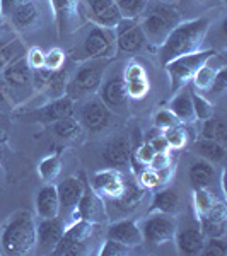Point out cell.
<instances>
[{
    "label": "cell",
    "instance_id": "obj_25",
    "mask_svg": "<svg viewBox=\"0 0 227 256\" xmlns=\"http://www.w3.org/2000/svg\"><path fill=\"white\" fill-rule=\"evenodd\" d=\"M188 176L190 183L195 188H208L216 180V168H214L212 162L200 158L190 166Z\"/></svg>",
    "mask_w": 227,
    "mask_h": 256
},
{
    "label": "cell",
    "instance_id": "obj_23",
    "mask_svg": "<svg viewBox=\"0 0 227 256\" xmlns=\"http://www.w3.org/2000/svg\"><path fill=\"white\" fill-rule=\"evenodd\" d=\"M116 50L122 53H137L140 52L144 46L147 44L146 34L142 31V26H140V20L135 24L134 28H130L128 31L122 32L120 36H116Z\"/></svg>",
    "mask_w": 227,
    "mask_h": 256
},
{
    "label": "cell",
    "instance_id": "obj_40",
    "mask_svg": "<svg viewBox=\"0 0 227 256\" xmlns=\"http://www.w3.org/2000/svg\"><path fill=\"white\" fill-rule=\"evenodd\" d=\"M204 256H226L227 254V242L224 238H207L205 246L202 250Z\"/></svg>",
    "mask_w": 227,
    "mask_h": 256
},
{
    "label": "cell",
    "instance_id": "obj_47",
    "mask_svg": "<svg viewBox=\"0 0 227 256\" xmlns=\"http://www.w3.org/2000/svg\"><path fill=\"white\" fill-rule=\"evenodd\" d=\"M14 101H12L9 89H7L6 82L0 77V113H9V111L14 110Z\"/></svg>",
    "mask_w": 227,
    "mask_h": 256
},
{
    "label": "cell",
    "instance_id": "obj_28",
    "mask_svg": "<svg viewBox=\"0 0 227 256\" xmlns=\"http://www.w3.org/2000/svg\"><path fill=\"white\" fill-rule=\"evenodd\" d=\"M144 195H146V188L144 186L126 183L123 193L118 198H114L113 202H114V205H116V210H120V212H125V214H130V212H134L140 204H142Z\"/></svg>",
    "mask_w": 227,
    "mask_h": 256
},
{
    "label": "cell",
    "instance_id": "obj_19",
    "mask_svg": "<svg viewBox=\"0 0 227 256\" xmlns=\"http://www.w3.org/2000/svg\"><path fill=\"white\" fill-rule=\"evenodd\" d=\"M74 111H76V101L64 94L60 98L50 99L46 104L41 106L38 110V116L46 123H55L58 120L74 116Z\"/></svg>",
    "mask_w": 227,
    "mask_h": 256
},
{
    "label": "cell",
    "instance_id": "obj_3",
    "mask_svg": "<svg viewBox=\"0 0 227 256\" xmlns=\"http://www.w3.org/2000/svg\"><path fill=\"white\" fill-rule=\"evenodd\" d=\"M180 22V12L172 4L158 2L146 10L140 18V26L146 34V40L152 46H160L172 28Z\"/></svg>",
    "mask_w": 227,
    "mask_h": 256
},
{
    "label": "cell",
    "instance_id": "obj_9",
    "mask_svg": "<svg viewBox=\"0 0 227 256\" xmlns=\"http://www.w3.org/2000/svg\"><path fill=\"white\" fill-rule=\"evenodd\" d=\"M80 10H84L94 26L106 30H114L122 19V14L113 0H80Z\"/></svg>",
    "mask_w": 227,
    "mask_h": 256
},
{
    "label": "cell",
    "instance_id": "obj_34",
    "mask_svg": "<svg viewBox=\"0 0 227 256\" xmlns=\"http://www.w3.org/2000/svg\"><path fill=\"white\" fill-rule=\"evenodd\" d=\"M192 104H193V113H195V120H207L210 116H214V104L208 101L207 98L202 92H196V90H192Z\"/></svg>",
    "mask_w": 227,
    "mask_h": 256
},
{
    "label": "cell",
    "instance_id": "obj_18",
    "mask_svg": "<svg viewBox=\"0 0 227 256\" xmlns=\"http://www.w3.org/2000/svg\"><path fill=\"white\" fill-rule=\"evenodd\" d=\"M36 216L40 218H55L60 216V200L56 184L44 183L36 193Z\"/></svg>",
    "mask_w": 227,
    "mask_h": 256
},
{
    "label": "cell",
    "instance_id": "obj_52",
    "mask_svg": "<svg viewBox=\"0 0 227 256\" xmlns=\"http://www.w3.org/2000/svg\"><path fill=\"white\" fill-rule=\"evenodd\" d=\"M14 38H16L14 34H10L9 31L2 30V26H0V48H4L6 44H9Z\"/></svg>",
    "mask_w": 227,
    "mask_h": 256
},
{
    "label": "cell",
    "instance_id": "obj_1",
    "mask_svg": "<svg viewBox=\"0 0 227 256\" xmlns=\"http://www.w3.org/2000/svg\"><path fill=\"white\" fill-rule=\"evenodd\" d=\"M208 28L210 18H205V16L190 20H180L158 50L160 64L164 65L181 55H188V53L202 50Z\"/></svg>",
    "mask_w": 227,
    "mask_h": 256
},
{
    "label": "cell",
    "instance_id": "obj_39",
    "mask_svg": "<svg viewBox=\"0 0 227 256\" xmlns=\"http://www.w3.org/2000/svg\"><path fill=\"white\" fill-rule=\"evenodd\" d=\"M65 60H67V53L62 48H52L50 52L44 53V67L53 70V72L64 68Z\"/></svg>",
    "mask_w": 227,
    "mask_h": 256
},
{
    "label": "cell",
    "instance_id": "obj_31",
    "mask_svg": "<svg viewBox=\"0 0 227 256\" xmlns=\"http://www.w3.org/2000/svg\"><path fill=\"white\" fill-rule=\"evenodd\" d=\"M202 137L204 138H210L216 140V142L226 146L227 144V128H226V122L218 116H210L207 120L202 122Z\"/></svg>",
    "mask_w": 227,
    "mask_h": 256
},
{
    "label": "cell",
    "instance_id": "obj_30",
    "mask_svg": "<svg viewBox=\"0 0 227 256\" xmlns=\"http://www.w3.org/2000/svg\"><path fill=\"white\" fill-rule=\"evenodd\" d=\"M53 132L55 135L62 140H79L84 134V126L80 125V122L74 116L58 120L53 123Z\"/></svg>",
    "mask_w": 227,
    "mask_h": 256
},
{
    "label": "cell",
    "instance_id": "obj_53",
    "mask_svg": "<svg viewBox=\"0 0 227 256\" xmlns=\"http://www.w3.org/2000/svg\"><path fill=\"white\" fill-rule=\"evenodd\" d=\"M7 140H9V135H7L6 132L2 130V128H0V148H2L4 146H6Z\"/></svg>",
    "mask_w": 227,
    "mask_h": 256
},
{
    "label": "cell",
    "instance_id": "obj_8",
    "mask_svg": "<svg viewBox=\"0 0 227 256\" xmlns=\"http://www.w3.org/2000/svg\"><path fill=\"white\" fill-rule=\"evenodd\" d=\"M116 36L113 30L90 26L84 38V53L89 58H110L116 52Z\"/></svg>",
    "mask_w": 227,
    "mask_h": 256
},
{
    "label": "cell",
    "instance_id": "obj_49",
    "mask_svg": "<svg viewBox=\"0 0 227 256\" xmlns=\"http://www.w3.org/2000/svg\"><path fill=\"white\" fill-rule=\"evenodd\" d=\"M154 154H156V150L150 147V144H142L137 150H135V159H137V162L142 164L144 168L148 166V162L152 160V158H154Z\"/></svg>",
    "mask_w": 227,
    "mask_h": 256
},
{
    "label": "cell",
    "instance_id": "obj_50",
    "mask_svg": "<svg viewBox=\"0 0 227 256\" xmlns=\"http://www.w3.org/2000/svg\"><path fill=\"white\" fill-rule=\"evenodd\" d=\"M28 0H0V14L4 19H9L12 16V12L18 9L19 6H22Z\"/></svg>",
    "mask_w": 227,
    "mask_h": 256
},
{
    "label": "cell",
    "instance_id": "obj_26",
    "mask_svg": "<svg viewBox=\"0 0 227 256\" xmlns=\"http://www.w3.org/2000/svg\"><path fill=\"white\" fill-rule=\"evenodd\" d=\"M193 152H195L196 156H200L202 159L208 160V162H212V164H220V162H224V159H226V146L216 142V140L204 138V137L195 140V144H193Z\"/></svg>",
    "mask_w": 227,
    "mask_h": 256
},
{
    "label": "cell",
    "instance_id": "obj_11",
    "mask_svg": "<svg viewBox=\"0 0 227 256\" xmlns=\"http://www.w3.org/2000/svg\"><path fill=\"white\" fill-rule=\"evenodd\" d=\"M125 176L122 174L120 169L114 168H108L102 169V171H98L96 174L90 180V188L96 195L102 196V198H110V200H114L123 193L125 190Z\"/></svg>",
    "mask_w": 227,
    "mask_h": 256
},
{
    "label": "cell",
    "instance_id": "obj_51",
    "mask_svg": "<svg viewBox=\"0 0 227 256\" xmlns=\"http://www.w3.org/2000/svg\"><path fill=\"white\" fill-rule=\"evenodd\" d=\"M148 144H150V147L154 148L156 152H169V150H171V148H169V144H168L166 137H164V134L156 135V137H150Z\"/></svg>",
    "mask_w": 227,
    "mask_h": 256
},
{
    "label": "cell",
    "instance_id": "obj_2",
    "mask_svg": "<svg viewBox=\"0 0 227 256\" xmlns=\"http://www.w3.org/2000/svg\"><path fill=\"white\" fill-rule=\"evenodd\" d=\"M0 246L10 256L30 254L36 250V220L30 210H18L7 218L0 232Z\"/></svg>",
    "mask_w": 227,
    "mask_h": 256
},
{
    "label": "cell",
    "instance_id": "obj_33",
    "mask_svg": "<svg viewBox=\"0 0 227 256\" xmlns=\"http://www.w3.org/2000/svg\"><path fill=\"white\" fill-rule=\"evenodd\" d=\"M122 18L140 19L148 9V0H113Z\"/></svg>",
    "mask_w": 227,
    "mask_h": 256
},
{
    "label": "cell",
    "instance_id": "obj_41",
    "mask_svg": "<svg viewBox=\"0 0 227 256\" xmlns=\"http://www.w3.org/2000/svg\"><path fill=\"white\" fill-rule=\"evenodd\" d=\"M132 250L126 246H123L122 242L113 241V239L106 238V241L101 244V250H99V254L101 256H125L130 254Z\"/></svg>",
    "mask_w": 227,
    "mask_h": 256
},
{
    "label": "cell",
    "instance_id": "obj_56",
    "mask_svg": "<svg viewBox=\"0 0 227 256\" xmlns=\"http://www.w3.org/2000/svg\"><path fill=\"white\" fill-rule=\"evenodd\" d=\"M224 2H226V0H224Z\"/></svg>",
    "mask_w": 227,
    "mask_h": 256
},
{
    "label": "cell",
    "instance_id": "obj_46",
    "mask_svg": "<svg viewBox=\"0 0 227 256\" xmlns=\"http://www.w3.org/2000/svg\"><path fill=\"white\" fill-rule=\"evenodd\" d=\"M24 58H26L28 65H30L31 70L44 67V52L41 48H38V46L28 50V53H26V56H24Z\"/></svg>",
    "mask_w": 227,
    "mask_h": 256
},
{
    "label": "cell",
    "instance_id": "obj_13",
    "mask_svg": "<svg viewBox=\"0 0 227 256\" xmlns=\"http://www.w3.org/2000/svg\"><path fill=\"white\" fill-rule=\"evenodd\" d=\"M65 224L58 217L41 218L36 224V251L38 253H52L64 236Z\"/></svg>",
    "mask_w": 227,
    "mask_h": 256
},
{
    "label": "cell",
    "instance_id": "obj_5",
    "mask_svg": "<svg viewBox=\"0 0 227 256\" xmlns=\"http://www.w3.org/2000/svg\"><path fill=\"white\" fill-rule=\"evenodd\" d=\"M216 50H198V52L188 53V55H181L178 58L164 64L166 74L171 82V90H180L181 88L188 84L192 80V77L195 76V72L202 65L207 62L210 56L216 55Z\"/></svg>",
    "mask_w": 227,
    "mask_h": 256
},
{
    "label": "cell",
    "instance_id": "obj_20",
    "mask_svg": "<svg viewBox=\"0 0 227 256\" xmlns=\"http://www.w3.org/2000/svg\"><path fill=\"white\" fill-rule=\"evenodd\" d=\"M102 158L111 168L123 169L132 162V146L128 138L118 137L110 140L102 148Z\"/></svg>",
    "mask_w": 227,
    "mask_h": 256
},
{
    "label": "cell",
    "instance_id": "obj_36",
    "mask_svg": "<svg viewBox=\"0 0 227 256\" xmlns=\"http://www.w3.org/2000/svg\"><path fill=\"white\" fill-rule=\"evenodd\" d=\"M214 202H216V196L207 188H195V192H193V208H195L196 218L204 216L214 205Z\"/></svg>",
    "mask_w": 227,
    "mask_h": 256
},
{
    "label": "cell",
    "instance_id": "obj_45",
    "mask_svg": "<svg viewBox=\"0 0 227 256\" xmlns=\"http://www.w3.org/2000/svg\"><path fill=\"white\" fill-rule=\"evenodd\" d=\"M227 89V68L226 67H220L216 76V79H214V84L212 88H210V90L207 94H210V96H222V94L226 92Z\"/></svg>",
    "mask_w": 227,
    "mask_h": 256
},
{
    "label": "cell",
    "instance_id": "obj_4",
    "mask_svg": "<svg viewBox=\"0 0 227 256\" xmlns=\"http://www.w3.org/2000/svg\"><path fill=\"white\" fill-rule=\"evenodd\" d=\"M106 65L108 58H90L89 62L82 64L72 76L68 77L67 84V96L76 101L77 98L96 94L104 80Z\"/></svg>",
    "mask_w": 227,
    "mask_h": 256
},
{
    "label": "cell",
    "instance_id": "obj_15",
    "mask_svg": "<svg viewBox=\"0 0 227 256\" xmlns=\"http://www.w3.org/2000/svg\"><path fill=\"white\" fill-rule=\"evenodd\" d=\"M202 232L205 238H226L227 232V207L224 202H214V205L202 217H198Z\"/></svg>",
    "mask_w": 227,
    "mask_h": 256
},
{
    "label": "cell",
    "instance_id": "obj_44",
    "mask_svg": "<svg viewBox=\"0 0 227 256\" xmlns=\"http://www.w3.org/2000/svg\"><path fill=\"white\" fill-rule=\"evenodd\" d=\"M123 80H137V79H146L147 77V70L142 64L138 62H128V65L125 67V72H123Z\"/></svg>",
    "mask_w": 227,
    "mask_h": 256
},
{
    "label": "cell",
    "instance_id": "obj_16",
    "mask_svg": "<svg viewBox=\"0 0 227 256\" xmlns=\"http://www.w3.org/2000/svg\"><path fill=\"white\" fill-rule=\"evenodd\" d=\"M56 192L60 200V214L64 212L65 216H70L72 210H76L79 205L80 196L84 193V183L80 181V178L68 176L56 184Z\"/></svg>",
    "mask_w": 227,
    "mask_h": 256
},
{
    "label": "cell",
    "instance_id": "obj_32",
    "mask_svg": "<svg viewBox=\"0 0 227 256\" xmlns=\"http://www.w3.org/2000/svg\"><path fill=\"white\" fill-rule=\"evenodd\" d=\"M60 171H62L60 154L48 156V158H44L38 164V174L43 183H53L60 176Z\"/></svg>",
    "mask_w": 227,
    "mask_h": 256
},
{
    "label": "cell",
    "instance_id": "obj_54",
    "mask_svg": "<svg viewBox=\"0 0 227 256\" xmlns=\"http://www.w3.org/2000/svg\"><path fill=\"white\" fill-rule=\"evenodd\" d=\"M186 2H205V0H186Z\"/></svg>",
    "mask_w": 227,
    "mask_h": 256
},
{
    "label": "cell",
    "instance_id": "obj_55",
    "mask_svg": "<svg viewBox=\"0 0 227 256\" xmlns=\"http://www.w3.org/2000/svg\"><path fill=\"white\" fill-rule=\"evenodd\" d=\"M2 22H4V18H2V14H0V26H2Z\"/></svg>",
    "mask_w": 227,
    "mask_h": 256
},
{
    "label": "cell",
    "instance_id": "obj_24",
    "mask_svg": "<svg viewBox=\"0 0 227 256\" xmlns=\"http://www.w3.org/2000/svg\"><path fill=\"white\" fill-rule=\"evenodd\" d=\"M50 2H52L60 31L68 28L74 20H77V16L80 12V0H50Z\"/></svg>",
    "mask_w": 227,
    "mask_h": 256
},
{
    "label": "cell",
    "instance_id": "obj_14",
    "mask_svg": "<svg viewBox=\"0 0 227 256\" xmlns=\"http://www.w3.org/2000/svg\"><path fill=\"white\" fill-rule=\"evenodd\" d=\"M106 238L122 242L123 246L130 248V250L144 244L142 230H140L138 220H135V218H122V220L110 224L106 229Z\"/></svg>",
    "mask_w": 227,
    "mask_h": 256
},
{
    "label": "cell",
    "instance_id": "obj_48",
    "mask_svg": "<svg viewBox=\"0 0 227 256\" xmlns=\"http://www.w3.org/2000/svg\"><path fill=\"white\" fill-rule=\"evenodd\" d=\"M171 164H172V160H171V154H169V152H156L147 168L154 169V171H160V169L171 166Z\"/></svg>",
    "mask_w": 227,
    "mask_h": 256
},
{
    "label": "cell",
    "instance_id": "obj_29",
    "mask_svg": "<svg viewBox=\"0 0 227 256\" xmlns=\"http://www.w3.org/2000/svg\"><path fill=\"white\" fill-rule=\"evenodd\" d=\"M178 208H180V195H178L176 190L164 188L152 196L150 212L171 214V216H174Z\"/></svg>",
    "mask_w": 227,
    "mask_h": 256
},
{
    "label": "cell",
    "instance_id": "obj_17",
    "mask_svg": "<svg viewBox=\"0 0 227 256\" xmlns=\"http://www.w3.org/2000/svg\"><path fill=\"white\" fill-rule=\"evenodd\" d=\"M98 92H99V99H101L111 111L125 106L126 99H128L126 86L122 76H113V77H110L108 80H102Z\"/></svg>",
    "mask_w": 227,
    "mask_h": 256
},
{
    "label": "cell",
    "instance_id": "obj_37",
    "mask_svg": "<svg viewBox=\"0 0 227 256\" xmlns=\"http://www.w3.org/2000/svg\"><path fill=\"white\" fill-rule=\"evenodd\" d=\"M164 137H166L169 148H174V150H180V148L186 147L188 144V134L181 125H174L168 130H164Z\"/></svg>",
    "mask_w": 227,
    "mask_h": 256
},
{
    "label": "cell",
    "instance_id": "obj_21",
    "mask_svg": "<svg viewBox=\"0 0 227 256\" xmlns=\"http://www.w3.org/2000/svg\"><path fill=\"white\" fill-rule=\"evenodd\" d=\"M224 67L220 60H218V53L212 55L210 58L202 65L200 68L195 72V76L192 77V82H193V88H195L196 92H202V94H207L210 88L214 84V79H216L218 68Z\"/></svg>",
    "mask_w": 227,
    "mask_h": 256
},
{
    "label": "cell",
    "instance_id": "obj_35",
    "mask_svg": "<svg viewBox=\"0 0 227 256\" xmlns=\"http://www.w3.org/2000/svg\"><path fill=\"white\" fill-rule=\"evenodd\" d=\"M24 53V46L20 44L18 38H14L9 44H6L4 48H0V72L10 65L14 60L20 58V55Z\"/></svg>",
    "mask_w": 227,
    "mask_h": 256
},
{
    "label": "cell",
    "instance_id": "obj_6",
    "mask_svg": "<svg viewBox=\"0 0 227 256\" xmlns=\"http://www.w3.org/2000/svg\"><path fill=\"white\" fill-rule=\"evenodd\" d=\"M144 242L150 246H162L174 239L178 220L171 214L152 212L144 220H138Z\"/></svg>",
    "mask_w": 227,
    "mask_h": 256
},
{
    "label": "cell",
    "instance_id": "obj_38",
    "mask_svg": "<svg viewBox=\"0 0 227 256\" xmlns=\"http://www.w3.org/2000/svg\"><path fill=\"white\" fill-rule=\"evenodd\" d=\"M125 86H126V94H128L130 99H144L148 94V89H150L148 77L137 80H126Z\"/></svg>",
    "mask_w": 227,
    "mask_h": 256
},
{
    "label": "cell",
    "instance_id": "obj_27",
    "mask_svg": "<svg viewBox=\"0 0 227 256\" xmlns=\"http://www.w3.org/2000/svg\"><path fill=\"white\" fill-rule=\"evenodd\" d=\"M169 111L176 116L180 123L190 125L195 122V113H193L192 104V90H181L178 96L172 98L171 104H169Z\"/></svg>",
    "mask_w": 227,
    "mask_h": 256
},
{
    "label": "cell",
    "instance_id": "obj_12",
    "mask_svg": "<svg viewBox=\"0 0 227 256\" xmlns=\"http://www.w3.org/2000/svg\"><path fill=\"white\" fill-rule=\"evenodd\" d=\"M205 234L202 232L198 222H188V224H178L176 234L172 241L176 242V248L181 254L195 256L200 254L205 246Z\"/></svg>",
    "mask_w": 227,
    "mask_h": 256
},
{
    "label": "cell",
    "instance_id": "obj_7",
    "mask_svg": "<svg viewBox=\"0 0 227 256\" xmlns=\"http://www.w3.org/2000/svg\"><path fill=\"white\" fill-rule=\"evenodd\" d=\"M0 77L6 82L14 104L19 102L20 98H28L34 90V88H32V70L30 68L24 56L14 60L10 65H7L0 72Z\"/></svg>",
    "mask_w": 227,
    "mask_h": 256
},
{
    "label": "cell",
    "instance_id": "obj_22",
    "mask_svg": "<svg viewBox=\"0 0 227 256\" xmlns=\"http://www.w3.org/2000/svg\"><path fill=\"white\" fill-rule=\"evenodd\" d=\"M41 12L36 0H28V2H24L22 6H19L18 9L12 12L9 20L18 31H28L32 30L38 24Z\"/></svg>",
    "mask_w": 227,
    "mask_h": 256
},
{
    "label": "cell",
    "instance_id": "obj_43",
    "mask_svg": "<svg viewBox=\"0 0 227 256\" xmlns=\"http://www.w3.org/2000/svg\"><path fill=\"white\" fill-rule=\"evenodd\" d=\"M174 125H180V122L169 110H160L154 114V126L159 128V130L164 132Z\"/></svg>",
    "mask_w": 227,
    "mask_h": 256
},
{
    "label": "cell",
    "instance_id": "obj_42",
    "mask_svg": "<svg viewBox=\"0 0 227 256\" xmlns=\"http://www.w3.org/2000/svg\"><path fill=\"white\" fill-rule=\"evenodd\" d=\"M138 181L146 190H156V188H160L162 183H160V178H159V172L154 171L150 168H144L142 171L138 172Z\"/></svg>",
    "mask_w": 227,
    "mask_h": 256
},
{
    "label": "cell",
    "instance_id": "obj_10",
    "mask_svg": "<svg viewBox=\"0 0 227 256\" xmlns=\"http://www.w3.org/2000/svg\"><path fill=\"white\" fill-rule=\"evenodd\" d=\"M111 120H113V114H111V110L101 99H89L84 104L80 106L79 110V122L80 125L89 132H102L106 130L111 125Z\"/></svg>",
    "mask_w": 227,
    "mask_h": 256
}]
</instances>
